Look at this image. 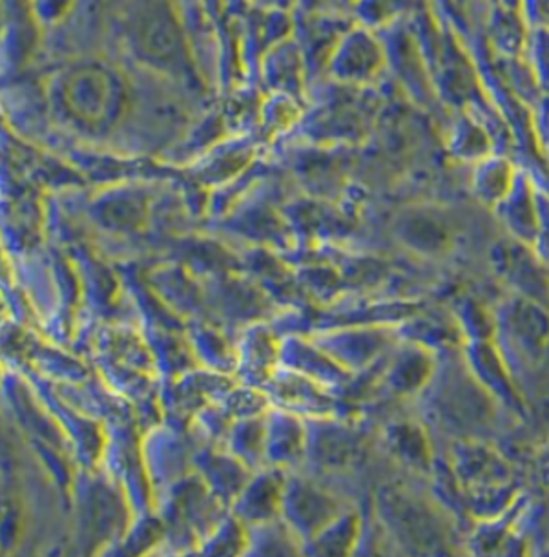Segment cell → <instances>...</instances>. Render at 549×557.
I'll return each instance as SVG.
<instances>
[{
  "label": "cell",
  "mask_w": 549,
  "mask_h": 557,
  "mask_svg": "<svg viewBox=\"0 0 549 557\" xmlns=\"http://www.w3.org/2000/svg\"><path fill=\"white\" fill-rule=\"evenodd\" d=\"M53 109L85 131H102L120 120L126 103L120 72L102 61H75L50 83Z\"/></svg>",
  "instance_id": "cell-1"
}]
</instances>
